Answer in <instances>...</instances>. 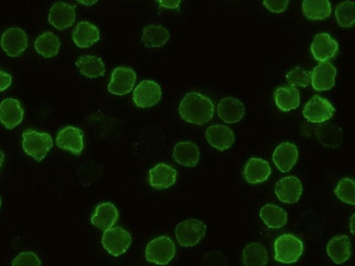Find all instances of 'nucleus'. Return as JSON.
<instances>
[{"label": "nucleus", "instance_id": "32", "mask_svg": "<svg viewBox=\"0 0 355 266\" xmlns=\"http://www.w3.org/2000/svg\"><path fill=\"white\" fill-rule=\"evenodd\" d=\"M242 258L244 266H267L268 251L260 242L248 243L243 249Z\"/></svg>", "mask_w": 355, "mask_h": 266}, {"label": "nucleus", "instance_id": "29", "mask_svg": "<svg viewBox=\"0 0 355 266\" xmlns=\"http://www.w3.org/2000/svg\"><path fill=\"white\" fill-rule=\"evenodd\" d=\"M275 102L282 112H291L299 108L301 96L296 87H281L275 90Z\"/></svg>", "mask_w": 355, "mask_h": 266}, {"label": "nucleus", "instance_id": "20", "mask_svg": "<svg viewBox=\"0 0 355 266\" xmlns=\"http://www.w3.org/2000/svg\"><path fill=\"white\" fill-rule=\"evenodd\" d=\"M119 210L111 202L101 203L91 218V224L100 231H107L113 228L119 220Z\"/></svg>", "mask_w": 355, "mask_h": 266}, {"label": "nucleus", "instance_id": "25", "mask_svg": "<svg viewBox=\"0 0 355 266\" xmlns=\"http://www.w3.org/2000/svg\"><path fill=\"white\" fill-rule=\"evenodd\" d=\"M314 132L317 140L326 148L336 149L343 143V130L336 123H320Z\"/></svg>", "mask_w": 355, "mask_h": 266}, {"label": "nucleus", "instance_id": "16", "mask_svg": "<svg viewBox=\"0 0 355 266\" xmlns=\"http://www.w3.org/2000/svg\"><path fill=\"white\" fill-rule=\"evenodd\" d=\"M272 159L275 166L281 172H290L299 159V150L295 144L282 142L275 148Z\"/></svg>", "mask_w": 355, "mask_h": 266}, {"label": "nucleus", "instance_id": "4", "mask_svg": "<svg viewBox=\"0 0 355 266\" xmlns=\"http://www.w3.org/2000/svg\"><path fill=\"white\" fill-rule=\"evenodd\" d=\"M176 254L175 243L170 237L161 236L148 243L146 260L157 265H168Z\"/></svg>", "mask_w": 355, "mask_h": 266}, {"label": "nucleus", "instance_id": "18", "mask_svg": "<svg viewBox=\"0 0 355 266\" xmlns=\"http://www.w3.org/2000/svg\"><path fill=\"white\" fill-rule=\"evenodd\" d=\"M176 179H178V172L165 163H160L150 169L149 184L155 189H168L175 184Z\"/></svg>", "mask_w": 355, "mask_h": 266}, {"label": "nucleus", "instance_id": "34", "mask_svg": "<svg viewBox=\"0 0 355 266\" xmlns=\"http://www.w3.org/2000/svg\"><path fill=\"white\" fill-rule=\"evenodd\" d=\"M336 19L341 28H352L355 26V3L343 1L336 8Z\"/></svg>", "mask_w": 355, "mask_h": 266}, {"label": "nucleus", "instance_id": "7", "mask_svg": "<svg viewBox=\"0 0 355 266\" xmlns=\"http://www.w3.org/2000/svg\"><path fill=\"white\" fill-rule=\"evenodd\" d=\"M162 98V90L160 85L152 80H144L137 85L132 94V100L137 107L151 108L157 105Z\"/></svg>", "mask_w": 355, "mask_h": 266}, {"label": "nucleus", "instance_id": "3", "mask_svg": "<svg viewBox=\"0 0 355 266\" xmlns=\"http://www.w3.org/2000/svg\"><path fill=\"white\" fill-rule=\"evenodd\" d=\"M304 245L296 236L284 233L275 242V258L284 264H293L299 261L303 254Z\"/></svg>", "mask_w": 355, "mask_h": 266}, {"label": "nucleus", "instance_id": "30", "mask_svg": "<svg viewBox=\"0 0 355 266\" xmlns=\"http://www.w3.org/2000/svg\"><path fill=\"white\" fill-rule=\"evenodd\" d=\"M37 54L44 58H54L58 55L60 49V41L58 36L53 32H45L35 39L34 43Z\"/></svg>", "mask_w": 355, "mask_h": 266}, {"label": "nucleus", "instance_id": "31", "mask_svg": "<svg viewBox=\"0 0 355 266\" xmlns=\"http://www.w3.org/2000/svg\"><path fill=\"white\" fill-rule=\"evenodd\" d=\"M78 70L81 75L89 79L103 77L105 75V66L102 59L96 56H83L76 62Z\"/></svg>", "mask_w": 355, "mask_h": 266}, {"label": "nucleus", "instance_id": "17", "mask_svg": "<svg viewBox=\"0 0 355 266\" xmlns=\"http://www.w3.org/2000/svg\"><path fill=\"white\" fill-rule=\"evenodd\" d=\"M206 140L214 149L227 151L234 144L235 134L227 125H211L206 130Z\"/></svg>", "mask_w": 355, "mask_h": 266}, {"label": "nucleus", "instance_id": "42", "mask_svg": "<svg viewBox=\"0 0 355 266\" xmlns=\"http://www.w3.org/2000/svg\"><path fill=\"white\" fill-rule=\"evenodd\" d=\"M350 229L351 233L355 236V214H353L352 218L350 220Z\"/></svg>", "mask_w": 355, "mask_h": 266}, {"label": "nucleus", "instance_id": "5", "mask_svg": "<svg viewBox=\"0 0 355 266\" xmlns=\"http://www.w3.org/2000/svg\"><path fill=\"white\" fill-rule=\"evenodd\" d=\"M207 225L199 220H186L178 224L175 229L176 239L180 247L191 248L204 239Z\"/></svg>", "mask_w": 355, "mask_h": 266}, {"label": "nucleus", "instance_id": "22", "mask_svg": "<svg viewBox=\"0 0 355 266\" xmlns=\"http://www.w3.org/2000/svg\"><path fill=\"white\" fill-rule=\"evenodd\" d=\"M270 175V165L263 159L252 157L245 166L244 178L250 184H257L267 181Z\"/></svg>", "mask_w": 355, "mask_h": 266}, {"label": "nucleus", "instance_id": "9", "mask_svg": "<svg viewBox=\"0 0 355 266\" xmlns=\"http://www.w3.org/2000/svg\"><path fill=\"white\" fill-rule=\"evenodd\" d=\"M137 81L136 72L132 68L117 66L112 73L108 92L113 95H126L132 92Z\"/></svg>", "mask_w": 355, "mask_h": 266}, {"label": "nucleus", "instance_id": "14", "mask_svg": "<svg viewBox=\"0 0 355 266\" xmlns=\"http://www.w3.org/2000/svg\"><path fill=\"white\" fill-rule=\"evenodd\" d=\"M76 21V8L73 6L58 1L49 9V22L60 31L73 26Z\"/></svg>", "mask_w": 355, "mask_h": 266}, {"label": "nucleus", "instance_id": "23", "mask_svg": "<svg viewBox=\"0 0 355 266\" xmlns=\"http://www.w3.org/2000/svg\"><path fill=\"white\" fill-rule=\"evenodd\" d=\"M218 115L225 123H240L245 116V106L235 98H225L220 100Z\"/></svg>", "mask_w": 355, "mask_h": 266}, {"label": "nucleus", "instance_id": "35", "mask_svg": "<svg viewBox=\"0 0 355 266\" xmlns=\"http://www.w3.org/2000/svg\"><path fill=\"white\" fill-rule=\"evenodd\" d=\"M335 195L341 202L355 205V180L343 178L338 182Z\"/></svg>", "mask_w": 355, "mask_h": 266}, {"label": "nucleus", "instance_id": "13", "mask_svg": "<svg viewBox=\"0 0 355 266\" xmlns=\"http://www.w3.org/2000/svg\"><path fill=\"white\" fill-rule=\"evenodd\" d=\"M336 76L337 69L335 66L328 62H320L311 71V87L318 92L331 90L336 85Z\"/></svg>", "mask_w": 355, "mask_h": 266}, {"label": "nucleus", "instance_id": "12", "mask_svg": "<svg viewBox=\"0 0 355 266\" xmlns=\"http://www.w3.org/2000/svg\"><path fill=\"white\" fill-rule=\"evenodd\" d=\"M303 186L295 176L284 177L275 184V195L281 202L295 204L301 199Z\"/></svg>", "mask_w": 355, "mask_h": 266}, {"label": "nucleus", "instance_id": "28", "mask_svg": "<svg viewBox=\"0 0 355 266\" xmlns=\"http://www.w3.org/2000/svg\"><path fill=\"white\" fill-rule=\"evenodd\" d=\"M260 218L271 229H279L288 223V213L278 205L266 204L260 209Z\"/></svg>", "mask_w": 355, "mask_h": 266}, {"label": "nucleus", "instance_id": "26", "mask_svg": "<svg viewBox=\"0 0 355 266\" xmlns=\"http://www.w3.org/2000/svg\"><path fill=\"white\" fill-rule=\"evenodd\" d=\"M328 256L334 263L343 264L351 258V240L347 236H337L328 242Z\"/></svg>", "mask_w": 355, "mask_h": 266}, {"label": "nucleus", "instance_id": "15", "mask_svg": "<svg viewBox=\"0 0 355 266\" xmlns=\"http://www.w3.org/2000/svg\"><path fill=\"white\" fill-rule=\"evenodd\" d=\"M339 45L328 33H320L315 36L311 45V55L320 62H326L337 55Z\"/></svg>", "mask_w": 355, "mask_h": 266}, {"label": "nucleus", "instance_id": "44", "mask_svg": "<svg viewBox=\"0 0 355 266\" xmlns=\"http://www.w3.org/2000/svg\"><path fill=\"white\" fill-rule=\"evenodd\" d=\"M1 153V165L3 164V161H5V153L3 152H0Z\"/></svg>", "mask_w": 355, "mask_h": 266}, {"label": "nucleus", "instance_id": "21", "mask_svg": "<svg viewBox=\"0 0 355 266\" xmlns=\"http://www.w3.org/2000/svg\"><path fill=\"white\" fill-rule=\"evenodd\" d=\"M173 157L180 166L196 167L200 161V151L193 142H178L173 150Z\"/></svg>", "mask_w": 355, "mask_h": 266}, {"label": "nucleus", "instance_id": "36", "mask_svg": "<svg viewBox=\"0 0 355 266\" xmlns=\"http://www.w3.org/2000/svg\"><path fill=\"white\" fill-rule=\"evenodd\" d=\"M286 81L292 87H306L311 81V72L303 69L302 66H294L286 75Z\"/></svg>", "mask_w": 355, "mask_h": 266}, {"label": "nucleus", "instance_id": "10", "mask_svg": "<svg viewBox=\"0 0 355 266\" xmlns=\"http://www.w3.org/2000/svg\"><path fill=\"white\" fill-rule=\"evenodd\" d=\"M1 47L6 55L17 58L28 48V35L20 28H10L1 36Z\"/></svg>", "mask_w": 355, "mask_h": 266}, {"label": "nucleus", "instance_id": "40", "mask_svg": "<svg viewBox=\"0 0 355 266\" xmlns=\"http://www.w3.org/2000/svg\"><path fill=\"white\" fill-rule=\"evenodd\" d=\"M11 82H12V77L7 72L1 70L0 71V91L3 92V91L7 90L10 87Z\"/></svg>", "mask_w": 355, "mask_h": 266}, {"label": "nucleus", "instance_id": "27", "mask_svg": "<svg viewBox=\"0 0 355 266\" xmlns=\"http://www.w3.org/2000/svg\"><path fill=\"white\" fill-rule=\"evenodd\" d=\"M170 39V32L160 24L146 26L142 31L141 41L148 48H160Z\"/></svg>", "mask_w": 355, "mask_h": 266}, {"label": "nucleus", "instance_id": "33", "mask_svg": "<svg viewBox=\"0 0 355 266\" xmlns=\"http://www.w3.org/2000/svg\"><path fill=\"white\" fill-rule=\"evenodd\" d=\"M331 3L328 0H305L303 13L309 20H324L331 15Z\"/></svg>", "mask_w": 355, "mask_h": 266}, {"label": "nucleus", "instance_id": "41", "mask_svg": "<svg viewBox=\"0 0 355 266\" xmlns=\"http://www.w3.org/2000/svg\"><path fill=\"white\" fill-rule=\"evenodd\" d=\"M157 3L165 9H178L180 6V0H159Z\"/></svg>", "mask_w": 355, "mask_h": 266}, {"label": "nucleus", "instance_id": "38", "mask_svg": "<svg viewBox=\"0 0 355 266\" xmlns=\"http://www.w3.org/2000/svg\"><path fill=\"white\" fill-rule=\"evenodd\" d=\"M41 258L34 252L26 251L18 254L11 262V266H41Z\"/></svg>", "mask_w": 355, "mask_h": 266}, {"label": "nucleus", "instance_id": "39", "mask_svg": "<svg viewBox=\"0 0 355 266\" xmlns=\"http://www.w3.org/2000/svg\"><path fill=\"white\" fill-rule=\"evenodd\" d=\"M263 6L272 13H282L288 9V0H265Z\"/></svg>", "mask_w": 355, "mask_h": 266}, {"label": "nucleus", "instance_id": "19", "mask_svg": "<svg viewBox=\"0 0 355 266\" xmlns=\"http://www.w3.org/2000/svg\"><path fill=\"white\" fill-rule=\"evenodd\" d=\"M24 117V109L19 100L6 98L0 104V121L6 128L15 129L18 127Z\"/></svg>", "mask_w": 355, "mask_h": 266}, {"label": "nucleus", "instance_id": "1", "mask_svg": "<svg viewBox=\"0 0 355 266\" xmlns=\"http://www.w3.org/2000/svg\"><path fill=\"white\" fill-rule=\"evenodd\" d=\"M178 113L186 123L204 125L214 117V103L206 95L198 92H189L180 100Z\"/></svg>", "mask_w": 355, "mask_h": 266}, {"label": "nucleus", "instance_id": "43", "mask_svg": "<svg viewBox=\"0 0 355 266\" xmlns=\"http://www.w3.org/2000/svg\"><path fill=\"white\" fill-rule=\"evenodd\" d=\"M79 3H83L85 6H93L96 5L98 1L96 0H91V1H87V0H79Z\"/></svg>", "mask_w": 355, "mask_h": 266}, {"label": "nucleus", "instance_id": "8", "mask_svg": "<svg viewBox=\"0 0 355 266\" xmlns=\"http://www.w3.org/2000/svg\"><path fill=\"white\" fill-rule=\"evenodd\" d=\"M335 112V107L329 100L320 95H315L304 107L303 115L309 123H324L334 117Z\"/></svg>", "mask_w": 355, "mask_h": 266}, {"label": "nucleus", "instance_id": "24", "mask_svg": "<svg viewBox=\"0 0 355 266\" xmlns=\"http://www.w3.org/2000/svg\"><path fill=\"white\" fill-rule=\"evenodd\" d=\"M72 39L79 48H89L100 41V31L94 24L83 21L76 26L72 33Z\"/></svg>", "mask_w": 355, "mask_h": 266}, {"label": "nucleus", "instance_id": "6", "mask_svg": "<svg viewBox=\"0 0 355 266\" xmlns=\"http://www.w3.org/2000/svg\"><path fill=\"white\" fill-rule=\"evenodd\" d=\"M102 246L111 256H121L132 246V235L121 226H114L104 231Z\"/></svg>", "mask_w": 355, "mask_h": 266}, {"label": "nucleus", "instance_id": "11", "mask_svg": "<svg viewBox=\"0 0 355 266\" xmlns=\"http://www.w3.org/2000/svg\"><path fill=\"white\" fill-rule=\"evenodd\" d=\"M56 144L60 149L71 152L75 155H80L85 149V140L81 129L68 125L58 132L56 138Z\"/></svg>", "mask_w": 355, "mask_h": 266}, {"label": "nucleus", "instance_id": "37", "mask_svg": "<svg viewBox=\"0 0 355 266\" xmlns=\"http://www.w3.org/2000/svg\"><path fill=\"white\" fill-rule=\"evenodd\" d=\"M201 264L202 266H227L229 261H227V256L220 251L211 250L202 256Z\"/></svg>", "mask_w": 355, "mask_h": 266}, {"label": "nucleus", "instance_id": "2", "mask_svg": "<svg viewBox=\"0 0 355 266\" xmlns=\"http://www.w3.org/2000/svg\"><path fill=\"white\" fill-rule=\"evenodd\" d=\"M52 148L53 139L47 132L26 130L22 133V149L39 163L46 157Z\"/></svg>", "mask_w": 355, "mask_h": 266}]
</instances>
